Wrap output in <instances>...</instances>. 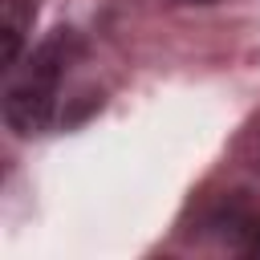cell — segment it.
I'll list each match as a JSON object with an SVG mask.
<instances>
[{
	"mask_svg": "<svg viewBox=\"0 0 260 260\" xmlns=\"http://www.w3.org/2000/svg\"><path fill=\"white\" fill-rule=\"evenodd\" d=\"M77 49H81V41L69 28H61V32H53L49 41H41L28 53L24 69L12 65L16 73L8 77V89H4V122L16 134L28 138V134H41V130L53 126L61 77H65L69 61L77 57Z\"/></svg>",
	"mask_w": 260,
	"mask_h": 260,
	"instance_id": "1",
	"label": "cell"
},
{
	"mask_svg": "<svg viewBox=\"0 0 260 260\" xmlns=\"http://www.w3.org/2000/svg\"><path fill=\"white\" fill-rule=\"evenodd\" d=\"M4 12V69H12L20 61V49L28 41V28L41 12V0H0Z\"/></svg>",
	"mask_w": 260,
	"mask_h": 260,
	"instance_id": "2",
	"label": "cell"
}]
</instances>
